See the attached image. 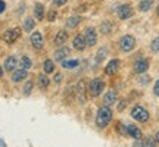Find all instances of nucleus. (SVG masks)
<instances>
[{"mask_svg":"<svg viewBox=\"0 0 159 147\" xmlns=\"http://www.w3.org/2000/svg\"><path fill=\"white\" fill-rule=\"evenodd\" d=\"M31 44L34 46L35 49H41L44 46V40H43V34L39 31H34L31 34Z\"/></svg>","mask_w":159,"mask_h":147,"instance_id":"nucleus-11","label":"nucleus"},{"mask_svg":"<svg viewBox=\"0 0 159 147\" xmlns=\"http://www.w3.org/2000/svg\"><path fill=\"white\" fill-rule=\"evenodd\" d=\"M116 102V93H115L114 90H109L106 94H105V97H103V105L106 106V108H109L111 105H114V103Z\"/></svg>","mask_w":159,"mask_h":147,"instance_id":"nucleus-13","label":"nucleus"},{"mask_svg":"<svg viewBox=\"0 0 159 147\" xmlns=\"http://www.w3.org/2000/svg\"><path fill=\"white\" fill-rule=\"evenodd\" d=\"M21 37V29L19 28H11L5 31V34H3V38L7 44H12V43H15L18 38Z\"/></svg>","mask_w":159,"mask_h":147,"instance_id":"nucleus-6","label":"nucleus"},{"mask_svg":"<svg viewBox=\"0 0 159 147\" xmlns=\"http://www.w3.org/2000/svg\"><path fill=\"white\" fill-rule=\"evenodd\" d=\"M18 65V59L15 56H9L5 60V69L6 71H15Z\"/></svg>","mask_w":159,"mask_h":147,"instance_id":"nucleus-17","label":"nucleus"},{"mask_svg":"<svg viewBox=\"0 0 159 147\" xmlns=\"http://www.w3.org/2000/svg\"><path fill=\"white\" fill-rule=\"evenodd\" d=\"M139 81H140V84H148L149 81H150V77H149V75H144V77H142Z\"/></svg>","mask_w":159,"mask_h":147,"instance_id":"nucleus-33","label":"nucleus"},{"mask_svg":"<svg viewBox=\"0 0 159 147\" xmlns=\"http://www.w3.org/2000/svg\"><path fill=\"white\" fill-rule=\"evenodd\" d=\"M111 119H112V110L106 106H103V108L99 109V112H97V116H96V125L99 128H106L111 122Z\"/></svg>","mask_w":159,"mask_h":147,"instance_id":"nucleus-1","label":"nucleus"},{"mask_svg":"<svg viewBox=\"0 0 159 147\" xmlns=\"http://www.w3.org/2000/svg\"><path fill=\"white\" fill-rule=\"evenodd\" d=\"M66 3V0H53V5L55 6H63Z\"/></svg>","mask_w":159,"mask_h":147,"instance_id":"nucleus-35","label":"nucleus"},{"mask_svg":"<svg viewBox=\"0 0 159 147\" xmlns=\"http://www.w3.org/2000/svg\"><path fill=\"white\" fill-rule=\"evenodd\" d=\"M61 79H62V75H61V74H56V75H55V82H59Z\"/></svg>","mask_w":159,"mask_h":147,"instance_id":"nucleus-38","label":"nucleus"},{"mask_svg":"<svg viewBox=\"0 0 159 147\" xmlns=\"http://www.w3.org/2000/svg\"><path fill=\"white\" fill-rule=\"evenodd\" d=\"M116 13H118L119 19H128L133 16V7L130 5H121L116 9Z\"/></svg>","mask_w":159,"mask_h":147,"instance_id":"nucleus-7","label":"nucleus"},{"mask_svg":"<svg viewBox=\"0 0 159 147\" xmlns=\"http://www.w3.org/2000/svg\"><path fill=\"white\" fill-rule=\"evenodd\" d=\"M47 19L53 22L55 19H56V11H49V15H47Z\"/></svg>","mask_w":159,"mask_h":147,"instance_id":"nucleus-32","label":"nucleus"},{"mask_svg":"<svg viewBox=\"0 0 159 147\" xmlns=\"http://www.w3.org/2000/svg\"><path fill=\"white\" fill-rule=\"evenodd\" d=\"M34 13H35V18L41 21V19L44 18V6L41 5V3H35V6H34Z\"/></svg>","mask_w":159,"mask_h":147,"instance_id":"nucleus-19","label":"nucleus"},{"mask_svg":"<svg viewBox=\"0 0 159 147\" xmlns=\"http://www.w3.org/2000/svg\"><path fill=\"white\" fill-rule=\"evenodd\" d=\"M84 35H85V40H87V46H96L97 43V34H96V29L93 27H89L85 28L84 31Z\"/></svg>","mask_w":159,"mask_h":147,"instance_id":"nucleus-8","label":"nucleus"},{"mask_svg":"<svg viewBox=\"0 0 159 147\" xmlns=\"http://www.w3.org/2000/svg\"><path fill=\"white\" fill-rule=\"evenodd\" d=\"M152 6H153V0H142L139 3V9L142 12H148Z\"/></svg>","mask_w":159,"mask_h":147,"instance_id":"nucleus-20","label":"nucleus"},{"mask_svg":"<svg viewBox=\"0 0 159 147\" xmlns=\"http://www.w3.org/2000/svg\"><path fill=\"white\" fill-rule=\"evenodd\" d=\"M127 131H128V134H130L133 138H136V140H140V138H142V131H140V128H137L136 125H128Z\"/></svg>","mask_w":159,"mask_h":147,"instance_id":"nucleus-18","label":"nucleus"},{"mask_svg":"<svg viewBox=\"0 0 159 147\" xmlns=\"http://www.w3.org/2000/svg\"><path fill=\"white\" fill-rule=\"evenodd\" d=\"M131 116L139 122H146L149 119V112L143 106H134L131 110Z\"/></svg>","mask_w":159,"mask_h":147,"instance_id":"nucleus-3","label":"nucleus"},{"mask_svg":"<svg viewBox=\"0 0 159 147\" xmlns=\"http://www.w3.org/2000/svg\"><path fill=\"white\" fill-rule=\"evenodd\" d=\"M156 12H158V15H159V6H158V11H156Z\"/></svg>","mask_w":159,"mask_h":147,"instance_id":"nucleus-40","label":"nucleus"},{"mask_svg":"<svg viewBox=\"0 0 159 147\" xmlns=\"http://www.w3.org/2000/svg\"><path fill=\"white\" fill-rule=\"evenodd\" d=\"M105 88V82H103L100 78H94L90 81V84H89V94L91 97H97L100 96V93L103 91Z\"/></svg>","mask_w":159,"mask_h":147,"instance_id":"nucleus-2","label":"nucleus"},{"mask_svg":"<svg viewBox=\"0 0 159 147\" xmlns=\"http://www.w3.org/2000/svg\"><path fill=\"white\" fill-rule=\"evenodd\" d=\"M111 31H112V24L109 21H105V22L100 24V33L102 34H111Z\"/></svg>","mask_w":159,"mask_h":147,"instance_id":"nucleus-24","label":"nucleus"},{"mask_svg":"<svg viewBox=\"0 0 159 147\" xmlns=\"http://www.w3.org/2000/svg\"><path fill=\"white\" fill-rule=\"evenodd\" d=\"M148 69H149V60L146 57H142V59H139V60L134 63V71H136L137 74H144Z\"/></svg>","mask_w":159,"mask_h":147,"instance_id":"nucleus-10","label":"nucleus"},{"mask_svg":"<svg viewBox=\"0 0 159 147\" xmlns=\"http://www.w3.org/2000/svg\"><path fill=\"white\" fill-rule=\"evenodd\" d=\"M118 68H119V60L118 59H112V60L106 65V69H105V71H106L108 75H114V74H116Z\"/></svg>","mask_w":159,"mask_h":147,"instance_id":"nucleus-14","label":"nucleus"},{"mask_svg":"<svg viewBox=\"0 0 159 147\" xmlns=\"http://www.w3.org/2000/svg\"><path fill=\"white\" fill-rule=\"evenodd\" d=\"M150 49H152V51H155V53H159V37L153 38V41L150 43Z\"/></svg>","mask_w":159,"mask_h":147,"instance_id":"nucleus-31","label":"nucleus"},{"mask_svg":"<svg viewBox=\"0 0 159 147\" xmlns=\"http://www.w3.org/2000/svg\"><path fill=\"white\" fill-rule=\"evenodd\" d=\"M69 55V49L68 47H61L59 50L55 51V60L57 62H63L65 60V57Z\"/></svg>","mask_w":159,"mask_h":147,"instance_id":"nucleus-16","label":"nucleus"},{"mask_svg":"<svg viewBox=\"0 0 159 147\" xmlns=\"http://www.w3.org/2000/svg\"><path fill=\"white\" fill-rule=\"evenodd\" d=\"M34 27H35L34 19H33V18H27L25 22H24V29H25L27 33H31V31L34 29Z\"/></svg>","mask_w":159,"mask_h":147,"instance_id":"nucleus-23","label":"nucleus"},{"mask_svg":"<svg viewBox=\"0 0 159 147\" xmlns=\"http://www.w3.org/2000/svg\"><path fill=\"white\" fill-rule=\"evenodd\" d=\"M153 93L156 94V96H159V79L155 82V87H153Z\"/></svg>","mask_w":159,"mask_h":147,"instance_id":"nucleus-36","label":"nucleus"},{"mask_svg":"<svg viewBox=\"0 0 159 147\" xmlns=\"http://www.w3.org/2000/svg\"><path fill=\"white\" fill-rule=\"evenodd\" d=\"M72 46H74L77 50L83 51L85 47H87V40H85V35H84V34L75 35L74 40H72Z\"/></svg>","mask_w":159,"mask_h":147,"instance_id":"nucleus-9","label":"nucleus"},{"mask_svg":"<svg viewBox=\"0 0 159 147\" xmlns=\"http://www.w3.org/2000/svg\"><path fill=\"white\" fill-rule=\"evenodd\" d=\"M27 75H28V71H25L24 68L15 69L13 74H12V81H13V82H19V81H22V79L27 78Z\"/></svg>","mask_w":159,"mask_h":147,"instance_id":"nucleus-12","label":"nucleus"},{"mask_svg":"<svg viewBox=\"0 0 159 147\" xmlns=\"http://www.w3.org/2000/svg\"><path fill=\"white\" fill-rule=\"evenodd\" d=\"M43 69H44V72H46V74H52V72H55V62H53V60H50V59H47V60H44Z\"/></svg>","mask_w":159,"mask_h":147,"instance_id":"nucleus-22","label":"nucleus"},{"mask_svg":"<svg viewBox=\"0 0 159 147\" xmlns=\"http://www.w3.org/2000/svg\"><path fill=\"white\" fill-rule=\"evenodd\" d=\"M50 84V79L46 77V74H40L39 75V85L41 88H46L47 85Z\"/></svg>","mask_w":159,"mask_h":147,"instance_id":"nucleus-26","label":"nucleus"},{"mask_svg":"<svg viewBox=\"0 0 159 147\" xmlns=\"http://www.w3.org/2000/svg\"><path fill=\"white\" fill-rule=\"evenodd\" d=\"M6 11V3L5 2H3V0H2V2H0V12H2V13H3V12Z\"/></svg>","mask_w":159,"mask_h":147,"instance_id":"nucleus-37","label":"nucleus"},{"mask_svg":"<svg viewBox=\"0 0 159 147\" xmlns=\"http://www.w3.org/2000/svg\"><path fill=\"white\" fill-rule=\"evenodd\" d=\"M119 46H121L122 51H131L136 47V38L133 35H124L119 41Z\"/></svg>","mask_w":159,"mask_h":147,"instance_id":"nucleus-4","label":"nucleus"},{"mask_svg":"<svg viewBox=\"0 0 159 147\" xmlns=\"http://www.w3.org/2000/svg\"><path fill=\"white\" fill-rule=\"evenodd\" d=\"M80 24V18L78 16H69L66 19V27L68 28H75V27H78Z\"/></svg>","mask_w":159,"mask_h":147,"instance_id":"nucleus-25","label":"nucleus"},{"mask_svg":"<svg viewBox=\"0 0 159 147\" xmlns=\"http://www.w3.org/2000/svg\"><path fill=\"white\" fill-rule=\"evenodd\" d=\"M87 91H89V85L85 82V79H80L77 84V97L81 103H84L87 100Z\"/></svg>","mask_w":159,"mask_h":147,"instance_id":"nucleus-5","label":"nucleus"},{"mask_svg":"<svg viewBox=\"0 0 159 147\" xmlns=\"http://www.w3.org/2000/svg\"><path fill=\"white\" fill-rule=\"evenodd\" d=\"M78 65H80V60H77V59H74V60H68V59H66V60L62 62V66L65 69H74V68H77Z\"/></svg>","mask_w":159,"mask_h":147,"instance_id":"nucleus-21","label":"nucleus"},{"mask_svg":"<svg viewBox=\"0 0 159 147\" xmlns=\"http://www.w3.org/2000/svg\"><path fill=\"white\" fill-rule=\"evenodd\" d=\"M125 106H127V103H125V100H121V102H119V105H118V110H119V112H122Z\"/></svg>","mask_w":159,"mask_h":147,"instance_id":"nucleus-34","label":"nucleus"},{"mask_svg":"<svg viewBox=\"0 0 159 147\" xmlns=\"http://www.w3.org/2000/svg\"><path fill=\"white\" fill-rule=\"evenodd\" d=\"M142 147H156V143L152 137H144L142 141Z\"/></svg>","mask_w":159,"mask_h":147,"instance_id":"nucleus-28","label":"nucleus"},{"mask_svg":"<svg viewBox=\"0 0 159 147\" xmlns=\"http://www.w3.org/2000/svg\"><path fill=\"white\" fill-rule=\"evenodd\" d=\"M66 40H68V33H66L65 29H61V31L56 34V37H55V44L63 46L66 43Z\"/></svg>","mask_w":159,"mask_h":147,"instance_id":"nucleus-15","label":"nucleus"},{"mask_svg":"<svg viewBox=\"0 0 159 147\" xmlns=\"http://www.w3.org/2000/svg\"><path fill=\"white\" fill-rule=\"evenodd\" d=\"M19 63H21V68H24L25 71H28V69L31 68V59H30L28 56H22L21 60H19Z\"/></svg>","mask_w":159,"mask_h":147,"instance_id":"nucleus-27","label":"nucleus"},{"mask_svg":"<svg viewBox=\"0 0 159 147\" xmlns=\"http://www.w3.org/2000/svg\"><path fill=\"white\" fill-rule=\"evenodd\" d=\"M33 87H34V82H33V81H27V84L24 87V94H25V96H30L31 91H33Z\"/></svg>","mask_w":159,"mask_h":147,"instance_id":"nucleus-30","label":"nucleus"},{"mask_svg":"<svg viewBox=\"0 0 159 147\" xmlns=\"http://www.w3.org/2000/svg\"><path fill=\"white\" fill-rule=\"evenodd\" d=\"M156 141L159 143V131H158V132H156Z\"/></svg>","mask_w":159,"mask_h":147,"instance_id":"nucleus-39","label":"nucleus"},{"mask_svg":"<svg viewBox=\"0 0 159 147\" xmlns=\"http://www.w3.org/2000/svg\"><path fill=\"white\" fill-rule=\"evenodd\" d=\"M106 55H108V50H106V47H102L100 50L97 51V57H96V62L99 63V62H102L103 59L106 57Z\"/></svg>","mask_w":159,"mask_h":147,"instance_id":"nucleus-29","label":"nucleus"}]
</instances>
